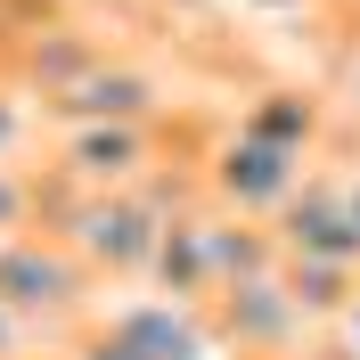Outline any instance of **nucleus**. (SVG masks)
<instances>
[{
    "mask_svg": "<svg viewBox=\"0 0 360 360\" xmlns=\"http://www.w3.org/2000/svg\"><path fill=\"white\" fill-rule=\"evenodd\" d=\"M74 295H82V262L74 254L41 246V238H8L0 246V311L49 319V311H66Z\"/></svg>",
    "mask_w": 360,
    "mask_h": 360,
    "instance_id": "1",
    "label": "nucleus"
},
{
    "mask_svg": "<svg viewBox=\"0 0 360 360\" xmlns=\"http://www.w3.org/2000/svg\"><path fill=\"white\" fill-rule=\"evenodd\" d=\"M66 164L90 180V188H107V180H123V172L139 164V131H131V123H115V131H82V139L66 148Z\"/></svg>",
    "mask_w": 360,
    "mask_h": 360,
    "instance_id": "2",
    "label": "nucleus"
},
{
    "mask_svg": "<svg viewBox=\"0 0 360 360\" xmlns=\"http://www.w3.org/2000/svg\"><path fill=\"white\" fill-rule=\"evenodd\" d=\"M25 221V188H17V180H0V229H17Z\"/></svg>",
    "mask_w": 360,
    "mask_h": 360,
    "instance_id": "3",
    "label": "nucleus"
}]
</instances>
